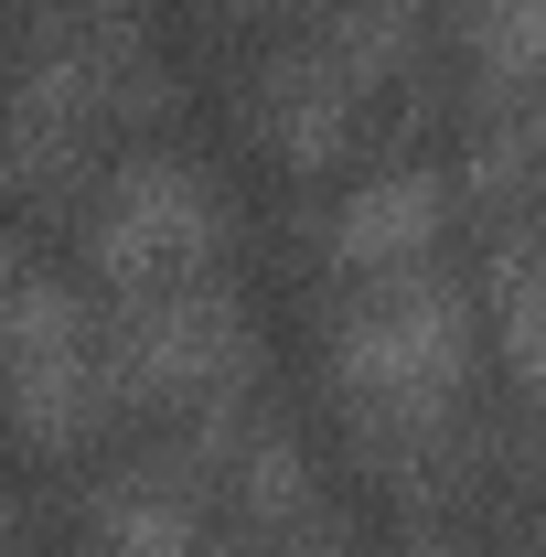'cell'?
Wrapping results in <instances>:
<instances>
[{"label": "cell", "mask_w": 546, "mask_h": 557, "mask_svg": "<svg viewBox=\"0 0 546 557\" xmlns=\"http://www.w3.org/2000/svg\"><path fill=\"white\" fill-rule=\"evenodd\" d=\"M204 547V504L194 493H172L161 472H119V483H97V504H86V536H75V557H194Z\"/></svg>", "instance_id": "cell-8"}, {"label": "cell", "mask_w": 546, "mask_h": 557, "mask_svg": "<svg viewBox=\"0 0 546 557\" xmlns=\"http://www.w3.org/2000/svg\"><path fill=\"white\" fill-rule=\"evenodd\" d=\"M536 289H546V247H536V214H493V236H482V289L493 300V344H504V386H514V408L546 386V333H536Z\"/></svg>", "instance_id": "cell-7"}, {"label": "cell", "mask_w": 546, "mask_h": 557, "mask_svg": "<svg viewBox=\"0 0 546 557\" xmlns=\"http://www.w3.org/2000/svg\"><path fill=\"white\" fill-rule=\"evenodd\" d=\"M194 557H269V536H247V525H236V536H214V525H204V547H194Z\"/></svg>", "instance_id": "cell-14"}, {"label": "cell", "mask_w": 546, "mask_h": 557, "mask_svg": "<svg viewBox=\"0 0 546 557\" xmlns=\"http://www.w3.org/2000/svg\"><path fill=\"white\" fill-rule=\"evenodd\" d=\"M33 269H44V258H33V236L0 214V289H11V278H33Z\"/></svg>", "instance_id": "cell-13"}, {"label": "cell", "mask_w": 546, "mask_h": 557, "mask_svg": "<svg viewBox=\"0 0 546 557\" xmlns=\"http://www.w3.org/2000/svg\"><path fill=\"white\" fill-rule=\"evenodd\" d=\"M322 44V65L353 86V97H375V86H397L418 65V44H429V0H343L333 33H311Z\"/></svg>", "instance_id": "cell-11"}, {"label": "cell", "mask_w": 546, "mask_h": 557, "mask_svg": "<svg viewBox=\"0 0 546 557\" xmlns=\"http://www.w3.org/2000/svg\"><path fill=\"white\" fill-rule=\"evenodd\" d=\"M75 247H86V278L108 300L172 289V278H214L236 258V194L183 150H119L86 183V205H75Z\"/></svg>", "instance_id": "cell-3"}, {"label": "cell", "mask_w": 546, "mask_h": 557, "mask_svg": "<svg viewBox=\"0 0 546 557\" xmlns=\"http://www.w3.org/2000/svg\"><path fill=\"white\" fill-rule=\"evenodd\" d=\"M0 557H11V536H0Z\"/></svg>", "instance_id": "cell-16"}, {"label": "cell", "mask_w": 546, "mask_h": 557, "mask_svg": "<svg viewBox=\"0 0 546 557\" xmlns=\"http://www.w3.org/2000/svg\"><path fill=\"white\" fill-rule=\"evenodd\" d=\"M472 364H482V300L450 258L333 289V408L353 429L364 483H386L408 515L461 493Z\"/></svg>", "instance_id": "cell-1"}, {"label": "cell", "mask_w": 546, "mask_h": 557, "mask_svg": "<svg viewBox=\"0 0 546 557\" xmlns=\"http://www.w3.org/2000/svg\"><path fill=\"white\" fill-rule=\"evenodd\" d=\"M482 108H536V65H546V0H472L461 22Z\"/></svg>", "instance_id": "cell-12"}, {"label": "cell", "mask_w": 546, "mask_h": 557, "mask_svg": "<svg viewBox=\"0 0 546 557\" xmlns=\"http://www.w3.org/2000/svg\"><path fill=\"white\" fill-rule=\"evenodd\" d=\"M225 386H258V322H247V289L225 269L139 289V300H97V397H108V418H183Z\"/></svg>", "instance_id": "cell-2"}, {"label": "cell", "mask_w": 546, "mask_h": 557, "mask_svg": "<svg viewBox=\"0 0 546 557\" xmlns=\"http://www.w3.org/2000/svg\"><path fill=\"white\" fill-rule=\"evenodd\" d=\"M536 161H546V129L536 108H482L472 129H461V161H450V194L461 214H536Z\"/></svg>", "instance_id": "cell-10"}, {"label": "cell", "mask_w": 546, "mask_h": 557, "mask_svg": "<svg viewBox=\"0 0 546 557\" xmlns=\"http://www.w3.org/2000/svg\"><path fill=\"white\" fill-rule=\"evenodd\" d=\"M225 504H236V525L247 536H289L300 515H322V483H311V450H300V429H278V418H258L247 440H236V461H225Z\"/></svg>", "instance_id": "cell-9"}, {"label": "cell", "mask_w": 546, "mask_h": 557, "mask_svg": "<svg viewBox=\"0 0 546 557\" xmlns=\"http://www.w3.org/2000/svg\"><path fill=\"white\" fill-rule=\"evenodd\" d=\"M353 119H364V97L322 65V44H289V54L258 65V139H269V161L333 172L343 150H353Z\"/></svg>", "instance_id": "cell-6"}, {"label": "cell", "mask_w": 546, "mask_h": 557, "mask_svg": "<svg viewBox=\"0 0 546 557\" xmlns=\"http://www.w3.org/2000/svg\"><path fill=\"white\" fill-rule=\"evenodd\" d=\"M450 225H461V194H450V161H375L353 194L322 225V258L343 278H375V269H429L450 258Z\"/></svg>", "instance_id": "cell-5"}, {"label": "cell", "mask_w": 546, "mask_h": 557, "mask_svg": "<svg viewBox=\"0 0 546 557\" xmlns=\"http://www.w3.org/2000/svg\"><path fill=\"white\" fill-rule=\"evenodd\" d=\"M214 11H225V22H247V11H269V0H214Z\"/></svg>", "instance_id": "cell-15"}, {"label": "cell", "mask_w": 546, "mask_h": 557, "mask_svg": "<svg viewBox=\"0 0 546 557\" xmlns=\"http://www.w3.org/2000/svg\"><path fill=\"white\" fill-rule=\"evenodd\" d=\"M0 418H11V440H33L54 461H75L108 429V397H97V300L54 269L0 289Z\"/></svg>", "instance_id": "cell-4"}, {"label": "cell", "mask_w": 546, "mask_h": 557, "mask_svg": "<svg viewBox=\"0 0 546 557\" xmlns=\"http://www.w3.org/2000/svg\"><path fill=\"white\" fill-rule=\"evenodd\" d=\"M44 11H54V0H44Z\"/></svg>", "instance_id": "cell-17"}]
</instances>
